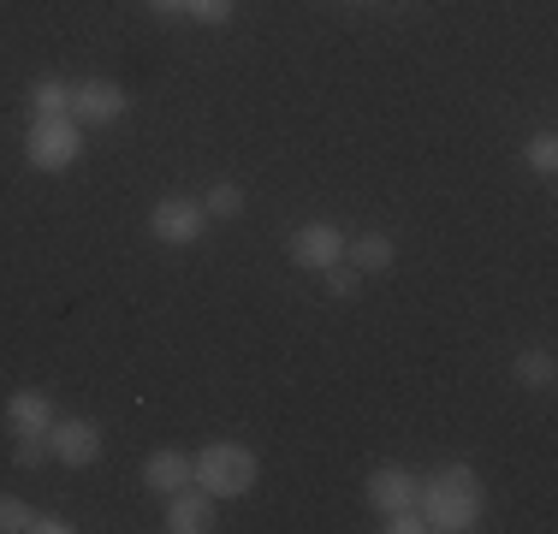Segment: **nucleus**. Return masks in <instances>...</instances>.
Wrapping results in <instances>:
<instances>
[{"mask_svg":"<svg viewBox=\"0 0 558 534\" xmlns=\"http://www.w3.org/2000/svg\"><path fill=\"white\" fill-rule=\"evenodd\" d=\"M143 487L149 493H179V487H191V451H179V446H161V451H149L143 458Z\"/></svg>","mask_w":558,"mask_h":534,"instance_id":"11","label":"nucleus"},{"mask_svg":"<svg viewBox=\"0 0 558 534\" xmlns=\"http://www.w3.org/2000/svg\"><path fill=\"white\" fill-rule=\"evenodd\" d=\"M327 291H333L339 303H351V298H363V274H356L351 262H333L327 267Z\"/></svg>","mask_w":558,"mask_h":534,"instance_id":"19","label":"nucleus"},{"mask_svg":"<svg viewBox=\"0 0 558 534\" xmlns=\"http://www.w3.org/2000/svg\"><path fill=\"white\" fill-rule=\"evenodd\" d=\"M31 534H72V523L54 511H31Z\"/></svg>","mask_w":558,"mask_h":534,"instance_id":"22","label":"nucleus"},{"mask_svg":"<svg viewBox=\"0 0 558 534\" xmlns=\"http://www.w3.org/2000/svg\"><path fill=\"white\" fill-rule=\"evenodd\" d=\"M48 451H54V463H65V470H89V463L101 458V427L84 422V416H72V422L54 416V427H48Z\"/></svg>","mask_w":558,"mask_h":534,"instance_id":"7","label":"nucleus"},{"mask_svg":"<svg viewBox=\"0 0 558 534\" xmlns=\"http://www.w3.org/2000/svg\"><path fill=\"white\" fill-rule=\"evenodd\" d=\"M344 262H351L356 274H387L398 262V250H392L387 232H363V238H344Z\"/></svg>","mask_w":558,"mask_h":534,"instance_id":"12","label":"nucleus"},{"mask_svg":"<svg viewBox=\"0 0 558 534\" xmlns=\"http://www.w3.org/2000/svg\"><path fill=\"white\" fill-rule=\"evenodd\" d=\"M511 374H517L523 386H535V392H547V386L558 380V363H553V351H523Z\"/></svg>","mask_w":558,"mask_h":534,"instance_id":"15","label":"nucleus"},{"mask_svg":"<svg viewBox=\"0 0 558 534\" xmlns=\"http://www.w3.org/2000/svg\"><path fill=\"white\" fill-rule=\"evenodd\" d=\"M31 113L36 119H72V89L60 77H36L31 84Z\"/></svg>","mask_w":558,"mask_h":534,"instance_id":"13","label":"nucleus"},{"mask_svg":"<svg viewBox=\"0 0 558 534\" xmlns=\"http://www.w3.org/2000/svg\"><path fill=\"white\" fill-rule=\"evenodd\" d=\"M125 113H131V96L113 84V77H89V84L72 89V119H77L84 131H108V125H119Z\"/></svg>","mask_w":558,"mask_h":534,"instance_id":"6","label":"nucleus"},{"mask_svg":"<svg viewBox=\"0 0 558 534\" xmlns=\"http://www.w3.org/2000/svg\"><path fill=\"white\" fill-rule=\"evenodd\" d=\"M351 7H363V0H351Z\"/></svg>","mask_w":558,"mask_h":534,"instance_id":"24","label":"nucleus"},{"mask_svg":"<svg viewBox=\"0 0 558 534\" xmlns=\"http://www.w3.org/2000/svg\"><path fill=\"white\" fill-rule=\"evenodd\" d=\"M416 511L428 517L434 534H463V529L482 523L487 487H482V475H475L470 463H446V470H434L416 487Z\"/></svg>","mask_w":558,"mask_h":534,"instance_id":"1","label":"nucleus"},{"mask_svg":"<svg viewBox=\"0 0 558 534\" xmlns=\"http://www.w3.org/2000/svg\"><path fill=\"white\" fill-rule=\"evenodd\" d=\"M54 427V398L43 386H19L7 398V434H48Z\"/></svg>","mask_w":558,"mask_h":534,"instance_id":"10","label":"nucleus"},{"mask_svg":"<svg viewBox=\"0 0 558 534\" xmlns=\"http://www.w3.org/2000/svg\"><path fill=\"white\" fill-rule=\"evenodd\" d=\"M416 487L422 481L404 470V463H375V470H368V505H375L380 517H392V511H404V505H416Z\"/></svg>","mask_w":558,"mask_h":534,"instance_id":"8","label":"nucleus"},{"mask_svg":"<svg viewBox=\"0 0 558 534\" xmlns=\"http://www.w3.org/2000/svg\"><path fill=\"white\" fill-rule=\"evenodd\" d=\"M84 155V125L77 119H31V137H24V160L36 172H65Z\"/></svg>","mask_w":558,"mask_h":534,"instance_id":"3","label":"nucleus"},{"mask_svg":"<svg viewBox=\"0 0 558 534\" xmlns=\"http://www.w3.org/2000/svg\"><path fill=\"white\" fill-rule=\"evenodd\" d=\"M523 160L541 172V179H553V172H558V137H553V131H535L529 149H523Z\"/></svg>","mask_w":558,"mask_h":534,"instance_id":"18","label":"nucleus"},{"mask_svg":"<svg viewBox=\"0 0 558 534\" xmlns=\"http://www.w3.org/2000/svg\"><path fill=\"white\" fill-rule=\"evenodd\" d=\"M262 463L250 446H238V439H215V446H203L191 458V481L203 493H215V499H244L250 487H256Z\"/></svg>","mask_w":558,"mask_h":534,"instance_id":"2","label":"nucleus"},{"mask_svg":"<svg viewBox=\"0 0 558 534\" xmlns=\"http://www.w3.org/2000/svg\"><path fill=\"white\" fill-rule=\"evenodd\" d=\"M48 458H54V451H48V434H12V463H19V470H43Z\"/></svg>","mask_w":558,"mask_h":534,"instance_id":"17","label":"nucleus"},{"mask_svg":"<svg viewBox=\"0 0 558 534\" xmlns=\"http://www.w3.org/2000/svg\"><path fill=\"white\" fill-rule=\"evenodd\" d=\"M196 203H203L208 220H238V214H244V191H238L232 179H220V184H208V191L196 196Z\"/></svg>","mask_w":558,"mask_h":534,"instance_id":"14","label":"nucleus"},{"mask_svg":"<svg viewBox=\"0 0 558 534\" xmlns=\"http://www.w3.org/2000/svg\"><path fill=\"white\" fill-rule=\"evenodd\" d=\"M167 529L172 534H208L215 529V493H203L196 481L179 493H167Z\"/></svg>","mask_w":558,"mask_h":534,"instance_id":"9","label":"nucleus"},{"mask_svg":"<svg viewBox=\"0 0 558 534\" xmlns=\"http://www.w3.org/2000/svg\"><path fill=\"white\" fill-rule=\"evenodd\" d=\"M203 232H208V214H203L196 196H161V203L149 208V238H155V244H167V250L196 244Z\"/></svg>","mask_w":558,"mask_h":534,"instance_id":"4","label":"nucleus"},{"mask_svg":"<svg viewBox=\"0 0 558 534\" xmlns=\"http://www.w3.org/2000/svg\"><path fill=\"white\" fill-rule=\"evenodd\" d=\"M286 256H291V267H303V274H327L333 262H344V232L333 220H310L286 238Z\"/></svg>","mask_w":558,"mask_h":534,"instance_id":"5","label":"nucleus"},{"mask_svg":"<svg viewBox=\"0 0 558 534\" xmlns=\"http://www.w3.org/2000/svg\"><path fill=\"white\" fill-rule=\"evenodd\" d=\"M238 0H179V19L191 24H208V31H220V24H232Z\"/></svg>","mask_w":558,"mask_h":534,"instance_id":"16","label":"nucleus"},{"mask_svg":"<svg viewBox=\"0 0 558 534\" xmlns=\"http://www.w3.org/2000/svg\"><path fill=\"white\" fill-rule=\"evenodd\" d=\"M149 12H161V19H179V0H143Z\"/></svg>","mask_w":558,"mask_h":534,"instance_id":"23","label":"nucleus"},{"mask_svg":"<svg viewBox=\"0 0 558 534\" xmlns=\"http://www.w3.org/2000/svg\"><path fill=\"white\" fill-rule=\"evenodd\" d=\"M0 534H31V505L0 493Z\"/></svg>","mask_w":558,"mask_h":534,"instance_id":"20","label":"nucleus"},{"mask_svg":"<svg viewBox=\"0 0 558 534\" xmlns=\"http://www.w3.org/2000/svg\"><path fill=\"white\" fill-rule=\"evenodd\" d=\"M387 534H428V517H422L416 505H404V511L387 517Z\"/></svg>","mask_w":558,"mask_h":534,"instance_id":"21","label":"nucleus"}]
</instances>
